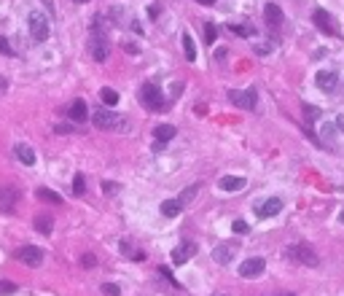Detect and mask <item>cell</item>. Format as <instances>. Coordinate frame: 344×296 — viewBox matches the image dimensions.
<instances>
[{"instance_id":"cell-10","label":"cell","mask_w":344,"mask_h":296,"mask_svg":"<svg viewBox=\"0 0 344 296\" xmlns=\"http://www.w3.org/2000/svg\"><path fill=\"white\" fill-rule=\"evenodd\" d=\"M280 210H283V199H280V197H269V199H264V202H258V205H255L258 218H272V215H277Z\"/></svg>"},{"instance_id":"cell-15","label":"cell","mask_w":344,"mask_h":296,"mask_svg":"<svg viewBox=\"0 0 344 296\" xmlns=\"http://www.w3.org/2000/svg\"><path fill=\"white\" fill-rule=\"evenodd\" d=\"M218 189H221V191H229V194H234V191L245 189V178H234V175H223L221 181H218Z\"/></svg>"},{"instance_id":"cell-23","label":"cell","mask_w":344,"mask_h":296,"mask_svg":"<svg viewBox=\"0 0 344 296\" xmlns=\"http://www.w3.org/2000/svg\"><path fill=\"white\" fill-rule=\"evenodd\" d=\"M181 41H183V49H186V59L194 62V59H197V46H194V38L189 33H183Z\"/></svg>"},{"instance_id":"cell-5","label":"cell","mask_w":344,"mask_h":296,"mask_svg":"<svg viewBox=\"0 0 344 296\" xmlns=\"http://www.w3.org/2000/svg\"><path fill=\"white\" fill-rule=\"evenodd\" d=\"M14 259L19 264H25V267H41L43 264V251L38 245H22L14 251Z\"/></svg>"},{"instance_id":"cell-11","label":"cell","mask_w":344,"mask_h":296,"mask_svg":"<svg viewBox=\"0 0 344 296\" xmlns=\"http://www.w3.org/2000/svg\"><path fill=\"white\" fill-rule=\"evenodd\" d=\"M264 17H267V25L269 27H283V22H285V14H283V9H280L277 3H267L264 6Z\"/></svg>"},{"instance_id":"cell-26","label":"cell","mask_w":344,"mask_h":296,"mask_svg":"<svg viewBox=\"0 0 344 296\" xmlns=\"http://www.w3.org/2000/svg\"><path fill=\"white\" fill-rule=\"evenodd\" d=\"M229 30H231V33H237V35H245V38L247 35H255V27L253 25H231Z\"/></svg>"},{"instance_id":"cell-33","label":"cell","mask_w":344,"mask_h":296,"mask_svg":"<svg viewBox=\"0 0 344 296\" xmlns=\"http://www.w3.org/2000/svg\"><path fill=\"white\" fill-rule=\"evenodd\" d=\"M103 191L108 194V197H116V194H119V183H113V181H105V183H103Z\"/></svg>"},{"instance_id":"cell-43","label":"cell","mask_w":344,"mask_h":296,"mask_svg":"<svg viewBox=\"0 0 344 296\" xmlns=\"http://www.w3.org/2000/svg\"><path fill=\"white\" fill-rule=\"evenodd\" d=\"M215 59H226V49H218L215 51Z\"/></svg>"},{"instance_id":"cell-13","label":"cell","mask_w":344,"mask_h":296,"mask_svg":"<svg viewBox=\"0 0 344 296\" xmlns=\"http://www.w3.org/2000/svg\"><path fill=\"white\" fill-rule=\"evenodd\" d=\"M33 229L38 232V235H51L54 232V215L51 213H41L33 218Z\"/></svg>"},{"instance_id":"cell-29","label":"cell","mask_w":344,"mask_h":296,"mask_svg":"<svg viewBox=\"0 0 344 296\" xmlns=\"http://www.w3.org/2000/svg\"><path fill=\"white\" fill-rule=\"evenodd\" d=\"M81 267H83V269L97 267V256H95V253H83V256H81Z\"/></svg>"},{"instance_id":"cell-19","label":"cell","mask_w":344,"mask_h":296,"mask_svg":"<svg viewBox=\"0 0 344 296\" xmlns=\"http://www.w3.org/2000/svg\"><path fill=\"white\" fill-rule=\"evenodd\" d=\"M175 127H172V124H159V127L153 129V135H156V140H159V143H167V140H172L175 137Z\"/></svg>"},{"instance_id":"cell-32","label":"cell","mask_w":344,"mask_h":296,"mask_svg":"<svg viewBox=\"0 0 344 296\" xmlns=\"http://www.w3.org/2000/svg\"><path fill=\"white\" fill-rule=\"evenodd\" d=\"M0 54H6V57H14V49H11L9 38H3V35H0Z\"/></svg>"},{"instance_id":"cell-27","label":"cell","mask_w":344,"mask_h":296,"mask_svg":"<svg viewBox=\"0 0 344 296\" xmlns=\"http://www.w3.org/2000/svg\"><path fill=\"white\" fill-rule=\"evenodd\" d=\"M73 194H75V197L86 194V178H83V175H75V178H73Z\"/></svg>"},{"instance_id":"cell-37","label":"cell","mask_w":344,"mask_h":296,"mask_svg":"<svg viewBox=\"0 0 344 296\" xmlns=\"http://www.w3.org/2000/svg\"><path fill=\"white\" fill-rule=\"evenodd\" d=\"M159 275H161V277H167V280H169V283H172V285H178V280H175V277H172V272H169L167 267H159Z\"/></svg>"},{"instance_id":"cell-39","label":"cell","mask_w":344,"mask_h":296,"mask_svg":"<svg viewBox=\"0 0 344 296\" xmlns=\"http://www.w3.org/2000/svg\"><path fill=\"white\" fill-rule=\"evenodd\" d=\"M124 51H129V54H137L140 49H137V46H135V43H124Z\"/></svg>"},{"instance_id":"cell-34","label":"cell","mask_w":344,"mask_h":296,"mask_svg":"<svg viewBox=\"0 0 344 296\" xmlns=\"http://www.w3.org/2000/svg\"><path fill=\"white\" fill-rule=\"evenodd\" d=\"M231 229L237 232V235H245V232H247V221H242V218H237V221L231 224Z\"/></svg>"},{"instance_id":"cell-41","label":"cell","mask_w":344,"mask_h":296,"mask_svg":"<svg viewBox=\"0 0 344 296\" xmlns=\"http://www.w3.org/2000/svg\"><path fill=\"white\" fill-rule=\"evenodd\" d=\"M333 132H336V129H333V124H325V137H331Z\"/></svg>"},{"instance_id":"cell-17","label":"cell","mask_w":344,"mask_h":296,"mask_svg":"<svg viewBox=\"0 0 344 296\" xmlns=\"http://www.w3.org/2000/svg\"><path fill=\"white\" fill-rule=\"evenodd\" d=\"M159 213H161L164 218H175V215L183 213V205H181L178 199H164L161 205H159Z\"/></svg>"},{"instance_id":"cell-7","label":"cell","mask_w":344,"mask_h":296,"mask_svg":"<svg viewBox=\"0 0 344 296\" xmlns=\"http://www.w3.org/2000/svg\"><path fill=\"white\" fill-rule=\"evenodd\" d=\"M89 49H92V57H95V62H105V59H108V54H111V46H108V35L103 33V30H100L97 35H92Z\"/></svg>"},{"instance_id":"cell-14","label":"cell","mask_w":344,"mask_h":296,"mask_svg":"<svg viewBox=\"0 0 344 296\" xmlns=\"http://www.w3.org/2000/svg\"><path fill=\"white\" fill-rule=\"evenodd\" d=\"M14 154H17V159L22 162V165H27V167L35 165V151L27 143H17V145H14Z\"/></svg>"},{"instance_id":"cell-31","label":"cell","mask_w":344,"mask_h":296,"mask_svg":"<svg viewBox=\"0 0 344 296\" xmlns=\"http://www.w3.org/2000/svg\"><path fill=\"white\" fill-rule=\"evenodd\" d=\"M103 293H105V296H119L121 288L116 285V283H103Z\"/></svg>"},{"instance_id":"cell-20","label":"cell","mask_w":344,"mask_h":296,"mask_svg":"<svg viewBox=\"0 0 344 296\" xmlns=\"http://www.w3.org/2000/svg\"><path fill=\"white\" fill-rule=\"evenodd\" d=\"M231 253H234L231 245H218L215 251H213V259H215L218 264H229V261H231Z\"/></svg>"},{"instance_id":"cell-36","label":"cell","mask_w":344,"mask_h":296,"mask_svg":"<svg viewBox=\"0 0 344 296\" xmlns=\"http://www.w3.org/2000/svg\"><path fill=\"white\" fill-rule=\"evenodd\" d=\"M255 54H272V43H255Z\"/></svg>"},{"instance_id":"cell-3","label":"cell","mask_w":344,"mask_h":296,"mask_svg":"<svg viewBox=\"0 0 344 296\" xmlns=\"http://www.w3.org/2000/svg\"><path fill=\"white\" fill-rule=\"evenodd\" d=\"M285 256H288V259H293V261H299V264H304V267H317V264H320V259L315 256V251H312L307 243L288 245L285 248Z\"/></svg>"},{"instance_id":"cell-8","label":"cell","mask_w":344,"mask_h":296,"mask_svg":"<svg viewBox=\"0 0 344 296\" xmlns=\"http://www.w3.org/2000/svg\"><path fill=\"white\" fill-rule=\"evenodd\" d=\"M229 100L239 108H247V111H255L258 105V97H255V89H245V92H237V89H229Z\"/></svg>"},{"instance_id":"cell-9","label":"cell","mask_w":344,"mask_h":296,"mask_svg":"<svg viewBox=\"0 0 344 296\" xmlns=\"http://www.w3.org/2000/svg\"><path fill=\"white\" fill-rule=\"evenodd\" d=\"M264 269H267V259H261V256H250V259H245L239 264L242 277H258Z\"/></svg>"},{"instance_id":"cell-30","label":"cell","mask_w":344,"mask_h":296,"mask_svg":"<svg viewBox=\"0 0 344 296\" xmlns=\"http://www.w3.org/2000/svg\"><path fill=\"white\" fill-rule=\"evenodd\" d=\"M0 293H17V283H11V280H0Z\"/></svg>"},{"instance_id":"cell-45","label":"cell","mask_w":344,"mask_h":296,"mask_svg":"<svg viewBox=\"0 0 344 296\" xmlns=\"http://www.w3.org/2000/svg\"><path fill=\"white\" fill-rule=\"evenodd\" d=\"M73 3H89V0H73Z\"/></svg>"},{"instance_id":"cell-21","label":"cell","mask_w":344,"mask_h":296,"mask_svg":"<svg viewBox=\"0 0 344 296\" xmlns=\"http://www.w3.org/2000/svg\"><path fill=\"white\" fill-rule=\"evenodd\" d=\"M100 100H103V105L113 108V105H119V92L111 89V87H105V89H100Z\"/></svg>"},{"instance_id":"cell-25","label":"cell","mask_w":344,"mask_h":296,"mask_svg":"<svg viewBox=\"0 0 344 296\" xmlns=\"http://www.w3.org/2000/svg\"><path fill=\"white\" fill-rule=\"evenodd\" d=\"M197 194H199V183H194V186H189V189H186V191L181 194V197H178V202H181V205L186 207L194 197H197Z\"/></svg>"},{"instance_id":"cell-16","label":"cell","mask_w":344,"mask_h":296,"mask_svg":"<svg viewBox=\"0 0 344 296\" xmlns=\"http://www.w3.org/2000/svg\"><path fill=\"white\" fill-rule=\"evenodd\" d=\"M315 81H317V87L323 92H333L336 89V73H333V70H320V73L315 76Z\"/></svg>"},{"instance_id":"cell-42","label":"cell","mask_w":344,"mask_h":296,"mask_svg":"<svg viewBox=\"0 0 344 296\" xmlns=\"http://www.w3.org/2000/svg\"><path fill=\"white\" fill-rule=\"evenodd\" d=\"M6 89H9V81H6L3 76H0V92H6Z\"/></svg>"},{"instance_id":"cell-6","label":"cell","mask_w":344,"mask_h":296,"mask_svg":"<svg viewBox=\"0 0 344 296\" xmlns=\"http://www.w3.org/2000/svg\"><path fill=\"white\" fill-rule=\"evenodd\" d=\"M312 22H315V27L320 30V33H325V35H339V27L333 25V19H331V14H328V11L315 9V11H312Z\"/></svg>"},{"instance_id":"cell-22","label":"cell","mask_w":344,"mask_h":296,"mask_svg":"<svg viewBox=\"0 0 344 296\" xmlns=\"http://www.w3.org/2000/svg\"><path fill=\"white\" fill-rule=\"evenodd\" d=\"M119 248H121V251L129 256L132 261H145V253H143V251H135V248H132V243H129V240H121V245H119Z\"/></svg>"},{"instance_id":"cell-38","label":"cell","mask_w":344,"mask_h":296,"mask_svg":"<svg viewBox=\"0 0 344 296\" xmlns=\"http://www.w3.org/2000/svg\"><path fill=\"white\" fill-rule=\"evenodd\" d=\"M54 132H59V135H67V132H73V127H67V124H57Z\"/></svg>"},{"instance_id":"cell-44","label":"cell","mask_w":344,"mask_h":296,"mask_svg":"<svg viewBox=\"0 0 344 296\" xmlns=\"http://www.w3.org/2000/svg\"><path fill=\"white\" fill-rule=\"evenodd\" d=\"M197 3H199V6H213L215 0H197Z\"/></svg>"},{"instance_id":"cell-24","label":"cell","mask_w":344,"mask_h":296,"mask_svg":"<svg viewBox=\"0 0 344 296\" xmlns=\"http://www.w3.org/2000/svg\"><path fill=\"white\" fill-rule=\"evenodd\" d=\"M38 197H41L43 202H51V205H62V197L51 189H38Z\"/></svg>"},{"instance_id":"cell-18","label":"cell","mask_w":344,"mask_h":296,"mask_svg":"<svg viewBox=\"0 0 344 296\" xmlns=\"http://www.w3.org/2000/svg\"><path fill=\"white\" fill-rule=\"evenodd\" d=\"M67 113H70V119L78 121V124L86 121V116H89V111H86V103H83V100H75V103H70Z\"/></svg>"},{"instance_id":"cell-4","label":"cell","mask_w":344,"mask_h":296,"mask_svg":"<svg viewBox=\"0 0 344 296\" xmlns=\"http://www.w3.org/2000/svg\"><path fill=\"white\" fill-rule=\"evenodd\" d=\"M27 27H30V35H33V41H35V43L49 41V19H46L41 11H30V17H27Z\"/></svg>"},{"instance_id":"cell-2","label":"cell","mask_w":344,"mask_h":296,"mask_svg":"<svg viewBox=\"0 0 344 296\" xmlns=\"http://www.w3.org/2000/svg\"><path fill=\"white\" fill-rule=\"evenodd\" d=\"M140 100H143V105L148 111H164V108H169L164 95H161V89L156 87V84H143V87H140Z\"/></svg>"},{"instance_id":"cell-28","label":"cell","mask_w":344,"mask_h":296,"mask_svg":"<svg viewBox=\"0 0 344 296\" xmlns=\"http://www.w3.org/2000/svg\"><path fill=\"white\" fill-rule=\"evenodd\" d=\"M215 38H218V30L213 22H207L205 25V43H215Z\"/></svg>"},{"instance_id":"cell-40","label":"cell","mask_w":344,"mask_h":296,"mask_svg":"<svg viewBox=\"0 0 344 296\" xmlns=\"http://www.w3.org/2000/svg\"><path fill=\"white\" fill-rule=\"evenodd\" d=\"M336 132H344V116H336Z\"/></svg>"},{"instance_id":"cell-1","label":"cell","mask_w":344,"mask_h":296,"mask_svg":"<svg viewBox=\"0 0 344 296\" xmlns=\"http://www.w3.org/2000/svg\"><path fill=\"white\" fill-rule=\"evenodd\" d=\"M92 121H95V127L105 129V132H113V129H124L127 127V119L113 111H108V108H97L95 116H92Z\"/></svg>"},{"instance_id":"cell-12","label":"cell","mask_w":344,"mask_h":296,"mask_svg":"<svg viewBox=\"0 0 344 296\" xmlns=\"http://www.w3.org/2000/svg\"><path fill=\"white\" fill-rule=\"evenodd\" d=\"M194 253H197V245H194V243L178 245L175 251H172V264H186V261H191Z\"/></svg>"},{"instance_id":"cell-35","label":"cell","mask_w":344,"mask_h":296,"mask_svg":"<svg viewBox=\"0 0 344 296\" xmlns=\"http://www.w3.org/2000/svg\"><path fill=\"white\" fill-rule=\"evenodd\" d=\"M304 113H307V119H320V108H312V105H304Z\"/></svg>"}]
</instances>
